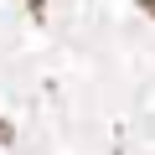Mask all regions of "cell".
I'll use <instances>...</instances> for the list:
<instances>
[{"label": "cell", "instance_id": "obj_1", "mask_svg": "<svg viewBox=\"0 0 155 155\" xmlns=\"http://www.w3.org/2000/svg\"><path fill=\"white\" fill-rule=\"evenodd\" d=\"M11 134H16V129H11L5 119H0V145H11Z\"/></svg>", "mask_w": 155, "mask_h": 155}, {"label": "cell", "instance_id": "obj_2", "mask_svg": "<svg viewBox=\"0 0 155 155\" xmlns=\"http://www.w3.org/2000/svg\"><path fill=\"white\" fill-rule=\"evenodd\" d=\"M145 5H150V16H155V0H145Z\"/></svg>", "mask_w": 155, "mask_h": 155}]
</instances>
